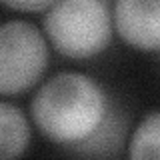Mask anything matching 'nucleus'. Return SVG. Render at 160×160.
I'll list each match as a JSON object with an SVG mask.
<instances>
[{
  "instance_id": "1",
  "label": "nucleus",
  "mask_w": 160,
  "mask_h": 160,
  "mask_svg": "<svg viewBox=\"0 0 160 160\" xmlns=\"http://www.w3.org/2000/svg\"><path fill=\"white\" fill-rule=\"evenodd\" d=\"M30 116L48 142L88 156L110 154L124 130L106 88L76 70L44 80L30 100Z\"/></svg>"
},
{
  "instance_id": "2",
  "label": "nucleus",
  "mask_w": 160,
  "mask_h": 160,
  "mask_svg": "<svg viewBox=\"0 0 160 160\" xmlns=\"http://www.w3.org/2000/svg\"><path fill=\"white\" fill-rule=\"evenodd\" d=\"M42 32L60 56L88 60L110 46L114 20L106 0H58L44 10Z\"/></svg>"
},
{
  "instance_id": "3",
  "label": "nucleus",
  "mask_w": 160,
  "mask_h": 160,
  "mask_svg": "<svg viewBox=\"0 0 160 160\" xmlns=\"http://www.w3.org/2000/svg\"><path fill=\"white\" fill-rule=\"evenodd\" d=\"M48 38L28 20H6L0 28V92L18 96L40 82L48 68Z\"/></svg>"
},
{
  "instance_id": "4",
  "label": "nucleus",
  "mask_w": 160,
  "mask_h": 160,
  "mask_svg": "<svg viewBox=\"0 0 160 160\" xmlns=\"http://www.w3.org/2000/svg\"><path fill=\"white\" fill-rule=\"evenodd\" d=\"M114 32L138 52H160V0H114Z\"/></svg>"
},
{
  "instance_id": "5",
  "label": "nucleus",
  "mask_w": 160,
  "mask_h": 160,
  "mask_svg": "<svg viewBox=\"0 0 160 160\" xmlns=\"http://www.w3.org/2000/svg\"><path fill=\"white\" fill-rule=\"evenodd\" d=\"M30 144V122L26 114L10 100L0 104V156L12 160L22 156Z\"/></svg>"
},
{
  "instance_id": "6",
  "label": "nucleus",
  "mask_w": 160,
  "mask_h": 160,
  "mask_svg": "<svg viewBox=\"0 0 160 160\" xmlns=\"http://www.w3.org/2000/svg\"><path fill=\"white\" fill-rule=\"evenodd\" d=\"M128 156L134 160L160 158V110H152L136 124L128 140Z\"/></svg>"
},
{
  "instance_id": "7",
  "label": "nucleus",
  "mask_w": 160,
  "mask_h": 160,
  "mask_svg": "<svg viewBox=\"0 0 160 160\" xmlns=\"http://www.w3.org/2000/svg\"><path fill=\"white\" fill-rule=\"evenodd\" d=\"M58 0H2V4L16 12H44Z\"/></svg>"
},
{
  "instance_id": "8",
  "label": "nucleus",
  "mask_w": 160,
  "mask_h": 160,
  "mask_svg": "<svg viewBox=\"0 0 160 160\" xmlns=\"http://www.w3.org/2000/svg\"><path fill=\"white\" fill-rule=\"evenodd\" d=\"M106 2H108V0H106Z\"/></svg>"
}]
</instances>
